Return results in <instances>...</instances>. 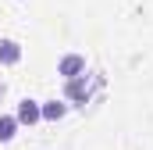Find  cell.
I'll list each match as a JSON object with an SVG mask.
<instances>
[{"label": "cell", "mask_w": 153, "mask_h": 150, "mask_svg": "<svg viewBox=\"0 0 153 150\" xmlns=\"http://www.w3.org/2000/svg\"><path fill=\"white\" fill-rule=\"evenodd\" d=\"M22 61V43L18 39H0V64H18Z\"/></svg>", "instance_id": "cell-4"}, {"label": "cell", "mask_w": 153, "mask_h": 150, "mask_svg": "<svg viewBox=\"0 0 153 150\" xmlns=\"http://www.w3.org/2000/svg\"><path fill=\"white\" fill-rule=\"evenodd\" d=\"M57 75L64 79V82H71L78 75H85V57L82 54H64L61 61H57Z\"/></svg>", "instance_id": "cell-2"}, {"label": "cell", "mask_w": 153, "mask_h": 150, "mask_svg": "<svg viewBox=\"0 0 153 150\" xmlns=\"http://www.w3.org/2000/svg\"><path fill=\"white\" fill-rule=\"evenodd\" d=\"M4 93H7V86H4V82H0V104H4Z\"/></svg>", "instance_id": "cell-7"}, {"label": "cell", "mask_w": 153, "mask_h": 150, "mask_svg": "<svg viewBox=\"0 0 153 150\" xmlns=\"http://www.w3.org/2000/svg\"><path fill=\"white\" fill-rule=\"evenodd\" d=\"M18 125H36V122H43V111H39V100H32V97H25L22 104H18Z\"/></svg>", "instance_id": "cell-3"}, {"label": "cell", "mask_w": 153, "mask_h": 150, "mask_svg": "<svg viewBox=\"0 0 153 150\" xmlns=\"http://www.w3.org/2000/svg\"><path fill=\"white\" fill-rule=\"evenodd\" d=\"M100 86H103L100 75H89V72H85V75H78V79H71V82H64V100H75V104L85 107Z\"/></svg>", "instance_id": "cell-1"}, {"label": "cell", "mask_w": 153, "mask_h": 150, "mask_svg": "<svg viewBox=\"0 0 153 150\" xmlns=\"http://www.w3.org/2000/svg\"><path fill=\"white\" fill-rule=\"evenodd\" d=\"M18 132V118L14 114H0V143H11Z\"/></svg>", "instance_id": "cell-6"}, {"label": "cell", "mask_w": 153, "mask_h": 150, "mask_svg": "<svg viewBox=\"0 0 153 150\" xmlns=\"http://www.w3.org/2000/svg\"><path fill=\"white\" fill-rule=\"evenodd\" d=\"M39 111H43V122H61L68 114V104L64 100H46V104H39Z\"/></svg>", "instance_id": "cell-5"}]
</instances>
